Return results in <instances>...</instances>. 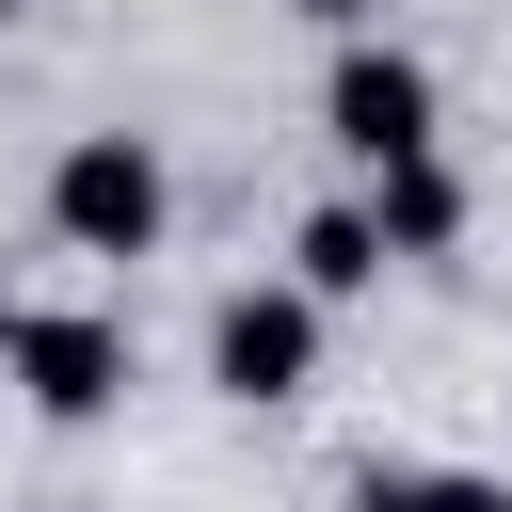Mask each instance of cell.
<instances>
[{"mask_svg":"<svg viewBox=\"0 0 512 512\" xmlns=\"http://www.w3.org/2000/svg\"><path fill=\"white\" fill-rule=\"evenodd\" d=\"M160 224H176V176H160L144 128H80L48 160V240L64 256H160Z\"/></svg>","mask_w":512,"mask_h":512,"instance_id":"obj_1","label":"cell"},{"mask_svg":"<svg viewBox=\"0 0 512 512\" xmlns=\"http://www.w3.org/2000/svg\"><path fill=\"white\" fill-rule=\"evenodd\" d=\"M0 16H32V0H0Z\"/></svg>","mask_w":512,"mask_h":512,"instance_id":"obj_9","label":"cell"},{"mask_svg":"<svg viewBox=\"0 0 512 512\" xmlns=\"http://www.w3.org/2000/svg\"><path fill=\"white\" fill-rule=\"evenodd\" d=\"M304 16H320L336 48H352V32H384V0H304Z\"/></svg>","mask_w":512,"mask_h":512,"instance_id":"obj_8","label":"cell"},{"mask_svg":"<svg viewBox=\"0 0 512 512\" xmlns=\"http://www.w3.org/2000/svg\"><path fill=\"white\" fill-rule=\"evenodd\" d=\"M288 272H304L320 304H368V288H384L400 256H384V224H368V192H336V208H304V224H288Z\"/></svg>","mask_w":512,"mask_h":512,"instance_id":"obj_6","label":"cell"},{"mask_svg":"<svg viewBox=\"0 0 512 512\" xmlns=\"http://www.w3.org/2000/svg\"><path fill=\"white\" fill-rule=\"evenodd\" d=\"M320 144H336L352 176H384V160L448 144V128H432V64H416V48H384V32H352V48H336V80H320Z\"/></svg>","mask_w":512,"mask_h":512,"instance_id":"obj_4","label":"cell"},{"mask_svg":"<svg viewBox=\"0 0 512 512\" xmlns=\"http://www.w3.org/2000/svg\"><path fill=\"white\" fill-rule=\"evenodd\" d=\"M352 512H512L496 464H352Z\"/></svg>","mask_w":512,"mask_h":512,"instance_id":"obj_7","label":"cell"},{"mask_svg":"<svg viewBox=\"0 0 512 512\" xmlns=\"http://www.w3.org/2000/svg\"><path fill=\"white\" fill-rule=\"evenodd\" d=\"M320 320H336V304H320L304 272H256V288H224V304H208V384H224L240 416L304 400V384H320Z\"/></svg>","mask_w":512,"mask_h":512,"instance_id":"obj_3","label":"cell"},{"mask_svg":"<svg viewBox=\"0 0 512 512\" xmlns=\"http://www.w3.org/2000/svg\"><path fill=\"white\" fill-rule=\"evenodd\" d=\"M368 224H384V256H448V240H464V176H448V144L384 160V176H368Z\"/></svg>","mask_w":512,"mask_h":512,"instance_id":"obj_5","label":"cell"},{"mask_svg":"<svg viewBox=\"0 0 512 512\" xmlns=\"http://www.w3.org/2000/svg\"><path fill=\"white\" fill-rule=\"evenodd\" d=\"M0 384L48 416V432H96L128 400V320L112 304H0Z\"/></svg>","mask_w":512,"mask_h":512,"instance_id":"obj_2","label":"cell"}]
</instances>
